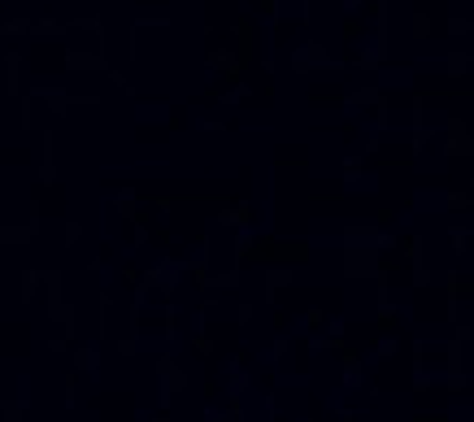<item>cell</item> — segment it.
I'll list each match as a JSON object with an SVG mask.
<instances>
[{"mask_svg":"<svg viewBox=\"0 0 474 422\" xmlns=\"http://www.w3.org/2000/svg\"><path fill=\"white\" fill-rule=\"evenodd\" d=\"M444 153L448 157H474V135L466 131V118L453 113L444 122Z\"/></svg>","mask_w":474,"mask_h":422,"instance_id":"6da1fadb","label":"cell"},{"mask_svg":"<svg viewBox=\"0 0 474 422\" xmlns=\"http://www.w3.org/2000/svg\"><path fill=\"white\" fill-rule=\"evenodd\" d=\"M292 66L301 70V74H309V70H344V61H335L322 44H305V48H296Z\"/></svg>","mask_w":474,"mask_h":422,"instance_id":"7a4b0ae2","label":"cell"},{"mask_svg":"<svg viewBox=\"0 0 474 422\" xmlns=\"http://www.w3.org/2000/svg\"><path fill=\"white\" fill-rule=\"evenodd\" d=\"M422 105H427V96H422V92H413V101H409V127H413V139H409V148H413V153H422V148H427V139H431L427 122H422Z\"/></svg>","mask_w":474,"mask_h":422,"instance_id":"3957f363","label":"cell"},{"mask_svg":"<svg viewBox=\"0 0 474 422\" xmlns=\"http://www.w3.org/2000/svg\"><path fill=\"white\" fill-rule=\"evenodd\" d=\"M470 66H474L470 48H448V53H444V79H466Z\"/></svg>","mask_w":474,"mask_h":422,"instance_id":"277c9868","label":"cell"},{"mask_svg":"<svg viewBox=\"0 0 474 422\" xmlns=\"http://www.w3.org/2000/svg\"><path fill=\"white\" fill-rule=\"evenodd\" d=\"M431 31H435L431 13H427V9H413V13H409V39H413V44H427Z\"/></svg>","mask_w":474,"mask_h":422,"instance_id":"5b68a950","label":"cell"},{"mask_svg":"<svg viewBox=\"0 0 474 422\" xmlns=\"http://www.w3.org/2000/svg\"><path fill=\"white\" fill-rule=\"evenodd\" d=\"M444 35H448V39H466V35H474V18H466V13H448V18H444Z\"/></svg>","mask_w":474,"mask_h":422,"instance_id":"8992f818","label":"cell"},{"mask_svg":"<svg viewBox=\"0 0 474 422\" xmlns=\"http://www.w3.org/2000/svg\"><path fill=\"white\" fill-rule=\"evenodd\" d=\"M379 66H383V57H379V53H374V48L366 44V48H361V53H357V70H366V74H374V70H379Z\"/></svg>","mask_w":474,"mask_h":422,"instance_id":"52a82bcc","label":"cell"},{"mask_svg":"<svg viewBox=\"0 0 474 422\" xmlns=\"http://www.w3.org/2000/svg\"><path fill=\"white\" fill-rule=\"evenodd\" d=\"M374 127H379V131H387V127H392V109H387V101H383V105H374Z\"/></svg>","mask_w":474,"mask_h":422,"instance_id":"ba28073f","label":"cell"},{"mask_svg":"<svg viewBox=\"0 0 474 422\" xmlns=\"http://www.w3.org/2000/svg\"><path fill=\"white\" fill-rule=\"evenodd\" d=\"M339 35H344V39H357V35H361V22H344Z\"/></svg>","mask_w":474,"mask_h":422,"instance_id":"9c48e42d","label":"cell"},{"mask_svg":"<svg viewBox=\"0 0 474 422\" xmlns=\"http://www.w3.org/2000/svg\"><path fill=\"white\" fill-rule=\"evenodd\" d=\"M348 9H366V0H348Z\"/></svg>","mask_w":474,"mask_h":422,"instance_id":"30bf717a","label":"cell"},{"mask_svg":"<svg viewBox=\"0 0 474 422\" xmlns=\"http://www.w3.org/2000/svg\"><path fill=\"white\" fill-rule=\"evenodd\" d=\"M448 5H466V0H448Z\"/></svg>","mask_w":474,"mask_h":422,"instance_id":"8fae6325","label":"cell"}]
</instances>
